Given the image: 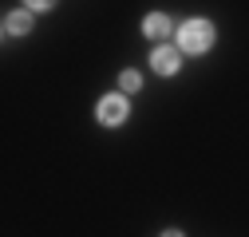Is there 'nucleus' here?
Segmentation results:
<instances>
[{"label": "nucleus", "instance_id": "nucleus-1", "mask_svg": "<svg viewBox=\"0 0 249 237\" xmlns=\"http://www.w3.org/2000/svg\"><path fill=\"white\" fill-rule=\"evenodd\" d=\"M178 48L186 51V55H202V51H210L213 48V24L210 20H186L182 28H178Z\"/></svg>", "mask_w": 249, "mask_h": 237}, {"label": "nucleus", "instance_id": "nucleus-2", "mask_svg": "<svg viewBox=\"0 0 249 237\" xmlns=\"http://www.w3.org/2000/svg\"><path fill=\"white\" fill-rule=\"evenodd\" d=\"M95 115H99V123H103V127H119V123H127L131 107H127V99H123V95L115 91V95H103V99H99Z\"/></svg>", "mask_w": 249, "mask_h": 237}, {"label": "nucleus", "instance_id": "nucleus-3", "mask_svg": "<svg viewBox=\"0 0 249 237\" xmlns=\"http://www.w3.org/2000/svg\"><path fill=\"white\" fill-rule=\"evenodd\" d=\"M178 64H182V55H178L174 48H154V51H150V68L159 71V75H174Z\"/></svg>", "mask_w": 249, "mask_h": 237}, {"label": "nucleus", "instance_id": "nucleus-4", "mask_svg": "<svg viewBox=\"0 0 249 237\" xmlns=\"http://www.w3.org/2000/svg\"><path fill=\"white\" fill-rule=\"evenodd\" d=\"M4 32H8V36H28V32H32V12H28V8L8 12V16H4Z\"/></svg>", "mask_w": 249, "mask_h": 237}, {"label": "nucleus", "instance_id": "nucleus-5", "mask_svg": "<svg viewBox=\"0 0 249 237\" xmlns=\"http://www.w3.org/2000/svg\"><path fill=\"white\" fill-rule=\"evenodd\" d=\"M142 32H146V36H154V40L170 36V16H166V12H150V16L142 20Z\"/></svg>", "mask_w": 249, "mask_h": 237}, {"label": "nucleus", "instance_id": "nucleus-6", "mask_svg": "<svg viewBox=\"0 0 249 237\" xmlns=\"http://www.w3.org/2000/svg\"><path fill=\"white\" fill-rule=\"evenodd\" d=\"M139 83H142L139 71H123V75H119V87H123V91H139Z\"/></svg>", "mask_w": 249, "mask_h": 237}, {"label": "nucleus", "instance_id": "nucleus-7", "mask_svg": "<svg viewBox=\"0 0 249 237\" xmlns=\"http://www.w3.org/2000/svg\"><path fill=\"white\" fill-rule=\"evenodd\" d=\"M32 12H44V8H55V0H24Z\"/></svg>", "mask_w": 249, "mask_h": 237}, {"label": "nucleus", "instance_id": "nucleus-8", "mask_svg": "<svg viewBox=\"0 0 249 237\" xmlns=\"http://www.w3.org/2000/svg\"><path fill=\"white\" fill-rule=\"evenodd\" d=\"M162 237H182V233H178V229H166V233H162Z\"/></svg>", "mask_w": 249, "mask_h": 237}]
</instances>
